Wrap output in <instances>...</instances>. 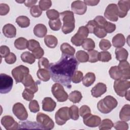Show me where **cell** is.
I'll return each instance as SVG.
<instances>
[{
    "mask_svg": "<svg viewBox=\"0 0 130 130\" xmlns=\"http://www.w3.org/2000/svg\"><path fill=\"white\" fill-rule=\"evenodd\" d=\"M117 105L118 102L113 96L107 95L98 103L97 108L102 113L108 114L115 108Z\"/></svg>",
    "mask_w": 130,
    "mask_h": 130,
    "instance_id": "obj_3",
    "label": "cell"
},
{
    "mask_svg": "<svg viewBox=\"0 0 130 130\" xmlns=\"http://www.w3.org/2000/svg\"><path fill=\"white\" fill-rule=\"evenodd\" d=\"M113 87L118 95L123 97L130 87V82L127 80H117L114 82Z\"/></svg>",
    "mask_w": 130,
    "mask_h": 130,
    "instance_id": "obj_7",
    "label": "cell"
},
{
    "mask_svg": "<svg viewBox=\"0 0 130 130\" xmlns=\"http://www.w3.org/2000/svg\"><path fill=\"white\" fill-rule=\"evenodd\" d=\"M50 63L48 59L45 57H42L38 61V67L39 69L48 70Z\"/></svg>",
    "mask_w": 130,
    "mask_h": 130,
    "instance_id": "obj_48",
    "label": "cell"
},
{
    "mask_svg": "<svg viewBox=\"0 0 130 130\" xmlns=\"http://www.w3.org/2000/svg\"><path fill=\"white\" fill-rule=\"evenodd\" d=\"M112 44L116 48H121L125 43V38L122 34H117L112 38Z\"/></svg>",
    "mask_w": 130,
    "mask_h": 130,
    "instance_id": "obj_23",
    "label": "cell"
},
{
    "mask_svg": "<svg viewBox=\"0 0 130 130\" xmlns=\"http://www.w3.org/2000/svg\"><path fill=\"white\" fill-rule=\"evenodd\" d=\"M107 91V86L103 83H97L91 90V93L94 98L100 97Z\"/></svg>",
    "mask_w": 130,
    "mask_h": 130,
    "instance_id": "obj_19",
    "label": "cell"
},
{
    "mask_svg": "<svg viewBox=\"0 0 130 130\" xmlns=\"http://www.w3.org/2000/svg\"><path fill=\"white\" fill-rule=\"evenodd\" d=\"M113 123L112 121L109 119H105L101 122L99 125V129L107 130L110 129L113 127Z\"/></svg>",
    "mask_w": 130,
    "mask_h": 130,
    "instance_id": "obj_37",
    "label": "cell"
},
{
    "mask_svg": "<svg viewBox=\"0 0 130 130\" xmlns=\"http://www.w3.org/2000/svg\"><path fill=\"white\" fill-rule=\"evenodd\" d=\"M10 53L9 48L5 45H2L0 47V54L2 57H6Z\"/></svg>",
    "mask_w": 130,
    "mask_h": 130,
    "instance_id": "obj_59",
    "label": "cell"
},
{
    "mask_svg": "<svg viewBox=\"0 0 130 130\" xmlns=\"http://www.w3.org/2000/svg\"><path fill=\"white\" fill-rule=\"evenodd\" d=\"M99 47L101 50L106 51L111 48V44L108 40L102 39L99 43Z\"/></svg>",
    "mask_w": 130,
    "mask_h": 130,
    "instance_id": "obj_52",
    "label": "cell"
},
{
    "mask_svg": "<svg viewBox=\"0 0 130 130\" xmlns=\"http://www.w3.org/2000/svg\"><path fill=\"white\" fill-rule=\"evenodd\" d=\"M71 9L74 13L81 15L86 13L87 6L83 1H75L71 4Z\"/></svg>",
    "mask_w": 130,
    "mask_h": 130,
    "instance_id": "obj_16",
    "label": "cell"
},
{
    "mask_svg": "<svg viewBox=\"0 0 130 130\" xmlns=\"http://www.w3.org/2000/svg\"><path fill=\"white\" fill-rule=\"evenodd\" d=\"M51 92L54 98L59 102H63L68 99V94L65 91L64 88L61 84L56 83L51 87Z\"/></svg>",
    "mask_w": 130,
    "mask_h": 130,
    "instance_id": "obj_5",
    "label": "cell"
},
{
    "mask_svg": "<svg viewBox=\"0 0 130 130\" xmlns=\"http://www.w3.org/2000/svg\"><path fill=\"white\" fill-rule=\"evenodd\" d=\"M93 34L99 38H103L107 36V32L103 27L98 26L95 29Z\"/></svg>",
    "mask_w": 130,
    "mask_h": 130,
    "instance_id": "obj_51",
    "label": "cell"
},
{
    "mask_svg": "<svg viewBox=\"0 0 130 130\" xmlns=\"http://www.w3.org/2000/svg\"><path fill=\"white\" fill-rule=\"evenodd\" d=\"M30 13L34 17H39L42 14V11L38 5H35L30 9Z\"/></svg>",
    "mask_w": 130,
    "mask_h": 130,
    "instance_id": "obj_47",
    "label": "cell"
},
{
    "mask_svg": "<svg viewBox=\"0 0 130 130\" xmlns=\"http://www.w3.org/2000/svg\"><path fill=\"white\" fill-rule=\"evenodd\" d=\"M21 83L24 86L32 91L34 93L38 90V85L40 84L39 81H35L32 76L30 74H27L23 79Z\"/></svg>",
    "mask_w": 130,
    "mask_h": 130,
    "instance_id": "obj_14",
    "label": "cell"
},
{
    "mask_svg": "<svg viewBox=\"0 0 130 130\" xmlns=\"http://www.w3.org/2000/svg\"><path fill=\"white\" fill-rule=\"evenodd\" d=\"M119 118L121 121H128L130 120V106L129 104L124 105L119 112Z\"/></svg>",
    "mask_w": 130,
    "mask_h": 130,
    "instance_id": "obj_24",
    "label": "cell"
},
{
    "mask_svg": "<svg viewBox=\"0 0 130 130\" xmlns=\"http://www.w3.org/2000/svg\"><path fill=\"white\" fill-rule=\"evenodd\" d=\"M29 70L27 67L20 65L14 68L11 71V74L16 83H18L22 81L24 78L29 74Z\"/></svg>",
    "mask_w": 130,
    "mask_h": 130,
    "instance_id": "obj_9",
    "label": "cell"
},
{
    "mask_svg": "<svg viewBox=\"0 0 130 130\" xmlns=\"http://www.w3.org/2000/svg\"><path fill=\"white\" fill-rule=\"evenodd\" d=\"M129 89H128V90L127 91L126 93H125V95H124V96L125 97V99H126V100H127L128 101L129 100Z\"/></svg>",
    "mask_w": 130,
    "mask_h": 130,
    "instance_id": "obj_63",
    "label": "cell"
},
{
    "mask_svg": "<svg viewBox=\"0 0 130 130\" xmlns=\"http://www.w3.org/2000/svg\"><path fill=\"white\" fill-rule=\"evenodd\" d=\"M42 104L43 110L47 112L53 111L56 105L55 102L50 97L45 98L42 101Z\"/></svg>",
    "mask_w": 130,
    "mask_h": 130,
    "instance_id": "obj_20",
    "label": "cell"
},
{
    "mask_svg": "<svg viewBox=\"0 0 130 130\" xmlns=\"http://www.w3.org/2000/svg\"><path fill=\"white\" fill-rule=\"evenodd\" d=\"M52 6V2L50 0H41L39 2V6L42 11L48 10Z\"/></svg>",
    "mask_w": 130,
    "mask_h": 130,
    "instance_id": "obj_43",
    "label": "cell"
},
{
    "mask_svg": "<svg viewBox=\"0 0 130 130\" xmlns=\"http://www.w3.org/2000/svg\"><path fill=\"white\" fill-rule=\"evenodd\" d=\"M47 33V28L46 26L41 23L36 25L34 28V34L38 38H43Z\"/></svg>",
    "mask_w": 130,
    "mask_h": 130,
    "instance_id": "obj_22",
    "label": "cell"
},
{
    "mask_svg": "<svg viewBox=\"0 0 130 130\" xmlns=\"http://www.w3.org/2000/svg\"><path fill=\"white\" fill-rule=\"evenodd\" d=\"M10 11L9 6L6 4L2 3L0 4V15L4 16L7 15Z\"/></svg>",
    "mask_w": 130,
    "mask_h": 130,
    "instance_id": "obj_58",
    "label": "cell"
},
{
    "mask_svg": "<svg viewBox=\"0 0 130 130\" xmlns=\"http://www.w3.org/2000/svg\"><path fill=\"white\" fill-rule=\"evenodd\" d=\"M94 20L96 22L98 26L104 27L105 24L106 23L107 21L106 19L102 16H97L94 19Z\"/></svg>",
    "mask_w": 130,
    "mask_h": 130,
    "instance_id": "obj_60",
    "label": "cell"
},
{
    "mask_svg": "<svg viewBox=\"0 0 130 130\" xmlns=\"http://www.w3.org/2000/svg\"><path fill=\"white\" fill-rule=\"evenodd\" d=\"M44 41L45 45L50 48H55L58 44L57 39L54 36L51 35L46 36L44 38Z\"/></svg>",
    "mask_w": 130,
    "mask_h": 130,
    "instance_id": "obj_28",
    "label": "cell"
},
{
    "mask_svg": "<svg viewBox=\"0 0 130 130\" xmlns=\"http://www.w3.org/2000/svg\"><path fill=\"white\" fill-rule=\"evenodd\" d=\"M37 75L40 80L44 82L49 81L51 76L49 71L44 69H39L37 71Z\"/></svg>",
    "mask_w": 130,
    "mask_h": 130,
    "instance_id": "obj_29",
    "label": "cell"
},
{
    "mask_svg": "<svg viewBox=\"0 0 130 130\" xmlns=\"http://www.w3.org/2000/svg\"><path fill=\"white\" fill-rule=\"evenodd\" d=\"M83 77V74L80 71H76L72 77V81L74 83H80L82 78Z\"/></svg>",
    "mask_w": 130,
    "mask_h": 130,
    "instance_id": "obj_44",
    "label": "cell"
},
{
    "mask_svg": "<svg viewBox=\"0 0 130 130\" xmlns=\"http://www.w3.org/2000/svg\"><path fill=\"white\" fill-rule=\"evenodd\" d=\"M112 59V56L108 51H102L99 52V60L102 62H108Z\"/></svg>",
    "mask_w": 130,
    "mask_h": 130,
    "instance_id": "obj_41",
    "label": "cell"
},
{
    "mask_svg": "<svg viewBox=\"0 0 130 130\" xmlns=\"http://www.w3.org/2000/svg\"><path fill=\"white\" fill-rule=\"evenodd\" d=\"M68 98L71 102L76 104L80 102L82 98V95L81 92L79 91L74 90L70 93Z\"/></svg>",
    "mask_w": 130,
    "mask_h": 130,
    "instance_id": "obj_34",
    "label": "cell"
},
{
    "mask_svg": "<svg viewBox=\"0 0 130 130\" xmlns=\"http://www.w3.org/2000/svg\"><path fill=\"white\" fill-rule=\"evenodd\" d=\"M87 54L88 55V61L90 62L94 63L99 60V52L95 50H92L88 51Z\"/></svg>",
    "mask_w": 130,
    "mask_h": 130,
    "instance_id": "obj_40",
    "label": "cell"
},
{
    "mask_svg": "<svg viewBox=\"0 0 130 130\" xmlns=\"http://www.w3.org/2000/svg\"><path fill=\"white\" fill-rule=\"evenodd\" d=\"M104 16L110 21H117L118 19V9L117 5L115 4H109L105 11Z\"/></svg>",
    "mask_w": 130,
    "mask_h": 130,
    "instance_id": "obj_11",
    "label": "cell"
},
{
    "mask_svg": "<svg viewBox=\"0 0 130 130\" xmlns=\"http://www.w3.org/2000/svg\"><path fill=\"white\" fill-rule=\"evenodd\" d=\"M46 15L50 20L58 19L59 17V13L55 9H50L47 11Z\"/></svg>",
    "mask_w": 130,
    "mask_h": 130,
    "instance_id": "obj_42",
    "label": "cell"
},
{
    "mask_svg": "<svg viewBox=\"0 0 130 130\" xmlns=\"http://www.w3.org/2000/svg\"><path fill=\"white\" fill-rule=\"evenodd\" d=\"M69 115L70 118L74 120H77L79 119V109L76 105H72L69 108Z\"/></svg>",
    "mask_w": 130,
    "mask_h": 130,
    "instance_id": "obj_38",
    "label": "cell"
},
{
    "mask_svg": "<svg viewBox=\"0 0 130 130\" xmlns=\"http://www.w3.org/2000/svg\"><path fill=\"white\" fill-rule=\"evenodd\" d=\"M40 47V44L39 42H38L37 41L34 39H31L28 41L27 48L29 51H31L32 52L33 50H34L36 48H39Z\"/></svg>",
    "mask_w": 130,
    "mask_h": 130,
    "instance_id": "obj_49",
    "label": "cell"
},
{
    "mask_svg": "<svg viewBox=\"0 0 130 130\" xmlns=\"http://www.w3.org/2000/svg\"><path fill=\"white\" fill-rule=\"evenodd\" d=\"M98 26V25L96 23V22L94 20H89L87 22L85 27L87 28L89 33L92 34L93 33L95 29Z\"/></svg>",
    "mask_w": 130,
    "mask_h": 130,
    "instance_id": "obj_54",
    "label": "cell"
},
{
    "mask_svg": "<svg viewBox=\"0 0 130 130\" xmlns=\"http://www.w3.org/2000/svg\"><path fill=\"white\" fill-rule=\"evenodd\" d=\"M84 124L90 127H95L99 126L101 122L100 117L90 114L83 118Z\"/></svg>",
    "mask_w": 130,
    "mask_h": 130,
    "instance_id": "obj_15",
    "label": "cell"
},
{
    "mask_svg": "<svg viewBox=\"0 0 130 130\" xmlns=\"http://www.w3.org/2000/svg\"><path fill=\"white\" fill-rule=\"evenodd\" d=\"M82 84L86 87L91 86L95 80V76L93 73L88 72L82 78Z\"/></svg>",
    "mask_w": 130,
    "mask_h": 130,
    "instance_id": "obj_27",
    "label": "cell"
},
{
    "mask_svg": "<svg viewBox=\"0 0 130 130\" xmlns=\"http://www.w3.org/2000/svg\"><path fill=\"white\" fill-rule=\"evenodd\" d=\"M84 3L86 5L90 6H94L97 5L99 3L100 1L97 0H84Z\"/></svg>",
    "mask_w": 130,
    "mask_h": 130,
    "instance_id": "obj_61",
    "label": "cell"
},
{
    "mask_svg": "<svg viewBox=\"0 0 130 130\" xmlns=\"http://www.w3.org/2000/svg\"><path fill=\"white\" fill-rule=\"evenodd\" d=\"M36 120L42 129L50 130L54 126V123L52 119L43 113H39L37 115Z\"/></svg>",
    "mask_w": 130,
    "mask_h": 130,
    "instance_id": "obj_6",
    "label": "cell"
},
{
    "mask_svg": "<svg viewBox=\"0 0 130 130\" xmlns=\"http://www.w3.org/2000/svg\"><path fill=\"white\" fill-rule=\"evenodd\" d=\"M28 41L24 38L20 37L14 42L15 47L18 50H24L27 48Z\"/></svg>",
    "mask_w": 130,
    "mask_h": 130,
    "instance_id": "obj_31",
    "label": "cell"
},
{
    "mask_svg": "<svg viewBox=\"0 0 130 130\" xmlns=\"http://www.w3.org/2000/svg\"><path fill=\"white\" fill-rule=\"evenodd\" d=\"M13 114L20 120H25L28 117L27 112L24 105L20 103H15L12 108Z\"/></svg>",
    "mask_w": 130,
    "mask_h": 130,
    "instance_id": "obj_12",
    "label": "cell"
},
{
    "mask_svg": "<svg viewBox=\"0 0 130 130\" xmlns=\"http://www.w3.org/2000/svg\"><path fill=\"white\" fill-rule=\"evenodd\" d=\"M61 19L63 21L62 31L64 34L72 32L75 27V18L74 13L71 11H65L60 13Z\"/></svg>",
    "mask_w": 130,
    "mask_h": 130,
    "instance_id": "obj_2",
    "label": "cell"
},
{
    "mask_svg": "<svg viewBox=\"0 0 130 130\" xmlns=\"http://www.w3.org/2000/svg\"><path fill=\"white\" fill-rule=\"evenodd\" d=\"M82 46L83 48L88 51L93 50L95 48V43L91 38H86L83 42Z\"/></svg>",
    "mask_w": 130,
    "mask_h": 130,
    "instance_id": "obj_35",
    "label": "cell"
},
{
    "mask_svg": "<svg viewBox=\"0 0 130 130\" xmlns=\"http://www.w3.org/2000/svg\"><path fill=\"white\" fill-rule=\"evenodd\" d=\"M69 108L63 107L59 108L55 113V120L56 123L59 125L64 124L71 118L69 115Z\"/></svg>",
    "mask_w": 130,
    "mask_h": 130,
    "instance_id": "obj_10",
    "label": "cell"
},
{
    "mask_svg": "<svg viewBox=\"0 0 130 130\" xmlns=\"http://www.w3.org/2000/svg\"><path fill=\"white\" fill-rule=\"evenodd\" d=\"M16 22L19 27L22 28L27 27L30 25V20L25 16H18L16 19Z\"/></svg>",
    "mask_w": 130,
    "mask_h": 130,
    "instance_id": "obj_33",
    "label": "cell"
},
{
    "mask_svg": "<svg viewBox=\"0 0 130 130\" xmlns=\"http://www.w3.org/2000/svg\"><path fill=\"white\" fill-rule=\"evenodd\" d=\"M79 114L82 117H84L88 115L91 114V110L90 108L87 105L82 106L79 109Z\"/></svg>",
    "mask_w": 130,
    "mask_h": 130,
    "instance_id": "obj_53",
    "label": "cell"
},
{
    "mask_svg": "<svg viewBox=\"0 0 130 130\" xmlns=\"http://www.w3.org/2000/svg\"><path fill=\"white\" fill-rule=\"evenodd\" d=\"M32 53L35 57L36 59H40L44 55V51L42 48L40 47L33 50L32 51Z\"/></svg>",
    "mask_w": 130,
    "mask_h": 130,
    "instance_id": "obj_56",
    "label": "cell"
},
{
    "mask_svg": "<svg viewBox=\"0 0 130 130\" xmlns=\"http://www.w3.org/2000/svg\"><path fill=\"white\" fill-rule=\"evenodd\" d=\"M5 61L8 64H13L16 61V56L14 53L10 52V54L5 58Z\"/></svg>",
    "mask_w": 130,
    "mask_h": 130,
    "instance_id": "obj_57",
    "label": "cell"
},
{
    "mask_svg": "<svg viewBox=\"0 0 130 130\" xmlns=\"http://www.w3.org/2000/svg\"><path fill=\"white\" fill-rule=\"evenodd\" d=\"M117 67L122 75L121 79L129 80L130 79V67L128 62L126 60L120 61Z\"/></svg>",
    "mask_w": 130,
    "mask_h": 130,
    "instance_id": "obj_18",
    "label": "cell"
},
{
    "mask_svg": "<svg viewBox=\"0 0 130 130\" xmlns=\"http://www.w3.org/2000/svg\"><path fill=\"white\" fill-rule=\"evenodd\" d=\"M116 58L117 60L120 61L126 60L128 57V53L127 51L124 48H117L115 51Z\"/></svg>",
    "mask_w": 130,
    "mask_h": 130,
    "instance_id": "obj_25",
    "label": "cell"
},
{
    "mask_svg": "<svg viewBox=\"0 0 130 130\" xmlns=\"http://www.w3.org/2000/svg\"><path fill=\"white\" fill-rule=\"evenodd\" d=\"M60 49L62 52V54L74 56L75 53V49L68 43H62L60 47Z\"/></svg>",
    "mask_w": 130,
    "mask_h": 130,
    "instance_id": "obj_26",
    "label": "cell"
},
{
    "mask_svg": "<svg viewBox=\"0 0 130 130\" xmlns=\"http://www.w3.org/2000/svg\"><path fill=\"white\" fill-rule=\"evenodd\" d=\"M2 30L4 36L8 38H14L16 35V27L10 23L5 24L3 26Z\"/></svg>",
    "mask_w": 130,
    "mask_h": 130,
    "instance_id": "obj_21",
    "label": "cell"
},
{
    "mask_svg": "<svg viewBox=\"0 0 130 130\" xmlns=\"http://www.w3.org/2000/svg\"><path fill=\"white\" fill-rule=\"evenodd\" d=\"M76 58L79 62H86L88 61L87 52L83 50H79L76 54Z\"/></svg>",
    "mask_w": 130,
    "mask_h": 130,
    "instance_id": "obj_36",
    "label": "cell"
},
{
    "mask_svg": "<svg viewBox=\"0 0 130 130\" xmlns=\"http://www.w3.org/2000/svg\"><path fill=\"white\" fill-rule=\"evenodd\" d=\"M37 0H28V1H25L24 4L25 5V6H26L27 7L30 8V7H32L34 6H35V5L37 3Z\"/></svg>",
    "mask_w": 130,
    "mask_h": 130,
    "instance_id": "obj_62",
    "label": "cell"
},
{
    "mask_svg": "<svg viewBox=\"0 0 130 130\" xmlns=\"http://www.w3.org/2000/svg\"><path fill=\"white\" fill-rule=\"evenodd\" d=\"M88 31L85 26H80L76 34L72 37L71 39L72 43L76 46H80L83 41L88 37Z\"/></svg>",
    "mask_w": 130,
    "mask_h": 130,
    "instance_id": "obj_8",
    "label": "cell"
},
{
    "mask_svg": "<svg viewBox=\"0 0 130 130\" xmlns=\"http://www.w3.org/2000/svg\"><path fill=\"white\" fill-rule=\"evenodd\" d=\"M20 57L22 61L30 64L34 63L36 60V58L32 53H31L28 51L23 52Z\"/></svg>",
    "mask_w": 130,
    "mask_h": 130,
    "instance_id": "obj_32",
    "label": "cell"
},
{
    "mask_svg": "<svg viewBox=\"0 0 130 130\" xmlns=\"http://www.w3.org/2000/svg\"><path fill=\"white\" fill-rule=\"evenodd\" d=\"M29 109L31 112L37 113L40 110L39 103L36 100H31L29 104Z\"/></svg>",
    "mask_w": 130,
    "mask_h": 130,
    "instance_id": "obj_50",
    "label": "cell"
},
{
    "mask_svg": "<svg viewBox=\"0 0 130 130\" xmlns=\"http://www.w3.org/2000/svg\"><path fill=\"white\" fill-rule=\"evenodd\" d=\"M79 62L74 56L62 54L56 62L50 63L49 71L52 80L71 88L72 77L78 68Z\"/></svg>",
    "mask_w": 130,
    "mask_h": 130,
    "instance_id": "obj_1",
    "label": "cell"
},
{
    "mask_svg": "<svg viewBox=\"0 0 130 130\" xmlns=\"http://www.w3.org/2000/svg\"><path fill=\"white\" fill-rule=\"evenodd\" d=\"M114 127L117 130H127L128 128V125L123 121H118L113 125Z\"/></svg>",
    "mask_w": 130,
    "mask_h": 130,
    "instance_id": "obj_45",
    "label": "cell"
},
{
    "mask_svg": "<svg viewBox=\"0 0 130 130\" xmlns=\"http://www.w3.org/2000/svg\"><path fill=\"white\" fill-rule=\"evenodd\" d=\"M117 7L118 9V17L120 18H124L126 16L128 11L129 10L130 1H119Z\"/></svg>",
    "mask_w": 130,
    "mask_h": 130,
    "instance_id": "obj_17",
    "label": "cell"
},
{
    "mask_svg": "<svg viewBox=\"0 0 130 130\" xmlns=\"http://www.w3.org/2000/svg\"><path fill=\"white\" fill-rule=\"evenodd\" d=\"M16 2H17V3H24V2H25V1H16Z\"/></svg>",
    "mask_w": 130,
    "mask_h": 130,
    "instance_id": "obj_64",
    "label": "cell"
},
{
    "mask_svg": "<svg viewBox=\"0 0 130 130\" xmlns=\"http://www.w3.org/2000/svg\"><path fill=\"white\" fill-rule=\"evenodd\" d=\"M22 96L23 99L27 101H30L34 97V93L29 89L25 88L22 93Z\"/></svg>",
    "mask_w": 130,
    "mask_h": 130,
    "instance_id": "obj_46",
    "label": "cell"
},
{
    "mask_svg": "<svg viewBox=\"0 0 130 130\" xmlns=\"http://www.w3.org/2000/svg\"><path fill=\"white\" fill-rule=\"evenodd\" d=\"M107 33H112L116 29V25L110 22L107 21L103 27Z\"/></svg>",
    "mask_w": 130,
    "mask_h": 130,
    "instance_id": "obj_55",
    "label": "cell"
},
{
    "mask_svg": "<svg viewBox=\"0 0 130 130\" xmlns=\"http://www.w3.org/2000/svg\"><path fill=\"white\" fill-rule=\"evenodd\" d=\"M1 124L7 130H15L19 128L18 123L10 115L3 116L1 119Z\"/></svg>",
    "mask_w": 130,
    "mask_h": 130,
    "instance_id": "obj_13",
    "label": "cell"
},
{
    "mask_svg": "<svg viewBox=\"0 0 130 130\" xmlns=\"http://www.w3.org/2000/svg\"><path fill=\"white\" fill-rule=\"evenodd\" d=\"M13 80L12 78L6 74H0V93L6 94L9 92L12 88Z\"/></svg>",
    "mask_w": 130,
    "mask_h": 130,
    "instance_id": "obj_4",
    "label": "cell"
},
{
    "mask_svg": "<svg viewBox=\"0 0 130 130\" xmlns=\"http://www.w3.org/2000/svg\"><path fill=\"white\" fill-rule=\"evenodd\" d=\"M110 77L115 80L122 79V75L117 66L111 67L109 71Z\"/></svg>",
    "mask_w": 130,
    "mask_h": 130,
    "instance_id": "obj_30",
    "label": "cell"
},
{
    "mask_svg": "<svg viewBox=\"0 0 130 130\" xmlns=\"http://www.w3.org/2000/svg\"><path fill=\"white\" fill-rule=\"evenodd\" d=\"M48 24L50 28L54 31L59 30L61 28L62 25L61 20L59 18L55 20H49Z\"/></svg>",
    "mask_w": 130,
    "mask_h": 130,
    "instance_id": "obj_39",
    "label": "cell"
}]
</instances>
